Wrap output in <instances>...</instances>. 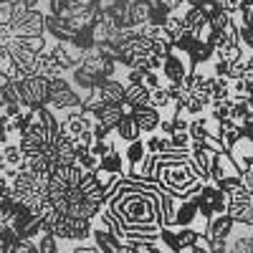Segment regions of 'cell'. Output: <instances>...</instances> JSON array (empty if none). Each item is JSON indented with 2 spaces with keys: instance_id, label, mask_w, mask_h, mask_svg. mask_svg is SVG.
I'll return each mask as SVG.
<instances>
[{
  "instance_id": "7a4b0ae2",
  "label": "cell",
  "mask_w": 253,
  "mask_h": 253,
  "mask_svg": "<svg viewBox=\"0 0 253 253\" xmlns=\"http://www.w3.org/2000/svg\"><path fill=\"white\" fill-rule=\"evenodd\" d=\"M155 180H157L160 187L167 190V193L180 195V198H195L205 185L203 175L195 170L190 155H162V157H157Z\"/></svg>"
},
{
  "instance_id": "6da1fadb",
  "label": "cell",
  "mask_w": 253,
  "mask_h": 253,
  "mask_svg": "<svg viewBox=\"0 0 253 253\" xmlns=\"http://www.w3.org/2000/svg\"><path fill=\"white\" fill-rule=\"evenodd\" d=\"M162 187L157 180H139L124 175L107 195L109 213L119 220L122 230H139V233L160 236L162 233Z\"/></svg>"
},
{
  "instance_id": "d6986e66",
  "label": "cell",
  "mask_w": 253,
  "mask_h": 253,
  "mask_svg": "<svg viewBox=\"0 0 253 253\" xmlns=\"http://www.w3.org/2000/svg\"><path fill=\"white\" fill-rule=\"evenodd\" d=\"M165 33L167 38L172 41V43H177V41L187 33V26H185V18H182V8L180 10H170V15L165 18Z\"/></svg>"
},
{
  "instance_id": "484cf974",
  "label": "cell",
  "mask_w": 253,
  "mask_h": 253,
  "mask_svg": "<svg viewBox=\"0 0 253 253\" xmlns=\"http://www.w3.org/2000/svg\"><path fill=\"white\" fill-rule=\"evenodd\" d=\"M91 132H94V137L96 139H107L114 129H109V126L107 124H104V122H99V119H94V126H91Z\"/></svg>"
},
{
  "instance_id": "ffe728a7",
  "label": "cell",
  "mask_w": 253,
  "mask_h": 253,
  "mask_svg": "<svg viewBox=\"0 0 253 253\" xmlns=\"http://www.w3.org/2000/svg\"><path fill=\"white\" fill-rule=\"evenodd\" d=\"M241 137H243V126L241 124L230 122V119H220V142H223L225 150H230Z\"/></svg>"
},
{
  "instance_id": "5bb4252c",
  "label": "cell",
  "mask_w": 253,
  "mask_h": 253,
  "mask_svg": "<svg viewBox=\"0 0 253 253\" xmlns=\"http://www.w3.org/2000/svg\"><path fill=\"white\" fill-rule=\"evenodd\" d=\"M150 155L147 152V144H144V139L139 137V139H134V142H126L124 144V157H126V175L129 172H134L137 167L144 162V157Z\"/></svg>"
},
{
  "instance_id": "8fae6325",
  "label": "cell",
  "mask_w": 253,
  "mask_h": 253,
  "mask_svg": "<svg viewBox=\"0 0 253 253\" xmlns=\"http://www.w3.org/2000/svg\"><path fill=\"white\" fill-rule=\"evenodd\" d=\"M132 114L137 117V124H139L142 134L155 132L160 126V122H162V109L152 107V104H139V107H132Z\"/></svg>"
},
{
  "instance_id": "4316f807",
  "label": "cell",
  "mask_w": 253,
  "mask_h": 253,
  "mask_svg": "<svg viewBox=\"0 0 253 253\" xmlns=\"http://www.w3.org/2000/svg\"><path fill=\"white\" fill-rule=\"evenodd\" d=\"M10 48H8V43H0V71L3 69H8L10 66Z\"/></svg>"
},
{
  "instance_id": "7c38bea8",
  "label": "cell",
  "mask_w": 253,
  "mask_h": 253,
  "mask_svg": "<svg viewBox=\"0 0 253 253\" xmlns=\"http://www.w3.org/2000/svg\"><path fill=\"white\" fill-rule=\"evenodd\" d=\"M233 230H236V220L230 218V213L225 210V213L210 215L205 236H210V238H230V236H233Z\"/></svg>"
},
{
  "instance_id": "e0dca14e",
  "label": "cell",
  "mask_w": 253,
  "mask_h": 253,
  "mask_svg": "<svg viewBox=\"0 0 253 253\" xmlns=\"http://www.w3.org/2000/svg\"><path fill=\"white\" fill-rule=\"evenodd\" d=\"M114 134H117V139H119L122 144L139 139V137H142V129H139V124H137V117H134V114H124L122 122L117 124Z\"/></svg>"
},
{
  "instance_id": "52a82bcc",
  "label": "cell",
  "mask_w": 253,
  "mask_h": 253,
  "mask_svg": "<svg viewBox=\"0 0 253 253\" xmlns=\"http://www.w3.org/2000/svg\"><path fill=\"white\" fill-rule=\"evenodd\" d=\"M195 66H198V63H195L193 56H190V51L175 46L170 53L165 56V61H162V74H165L167 84H170V81H185L190 74H193Z\"/></svg>"
},
{
  "instance_id": "44dd1931",
  "label": "cell",
  "mask_w": 253,
  "mask_h": 253,
  "mask_svg": "<svg viewBox=\"0 0 253 253\" xmlns=\"http://www.w3.org/2000/svg\"><path fill=\"white\" fill-rule=\"evenodd\" d=\"M126 101H129L132 107H139V104H150V89H147L142 81L126 84Z\"/></svg>"
},
{
  "instance_id": "4fadbf2b",
  "label": "cell",
  "mask_w": 253,
  "mask_h": 253,
  "mask_svg": "<svg viewBox=\"0 0 253 253\" xmlns=\"http://www.w3.org/2000/svg\"><path fill=\"white\" fill-rule=\"evenodd\" d=\"M126 18H129V28H139L144 23H150L152 3L150 0H129V5H126Z\"/></svg>"
},
{
  "instance_id": "2e32d148",
  "label": "cell",
  "mask_w": 253,
  "mask_h": 253,
  "mask_svg": "<svg viewBox=\"0 0 253 253\" xmlns=\"http://www.w3.org/2000/svg\"><path fill=\"white\" fill-rule=\"evenodd\" d=\"M33 71H36V74H43V76H48V79H51V76H61V74H66V71L61 69V63L53 58V53H51V48H48V46L38 53Z\"/></svg>"
},
{
  "instance_id": "83f0119b",
  "label": "cell",
  "mask_w": 253,
  "mask_h": 253,
  "mask_svg": "<svg viewBox=\"0 0 253 253\" xmlns=\"http://www.w3.org/2000/svg\"><path fill=\"white\" fill-rule=\"evenodd\" d=\"M162 3L170 8V10H180V8H185V0H162Z\"/></svg>"
},
{
  "instance_id": "277c9868",
  "label": "cell",
  "mask_w": 253,
  "mask_h": 253,
  "mask_svg": "<svg viewBox=\"0 0 253 253\" xmlns=\"http://www.w3.org/2000/svg\"><path fill=\"white\" fill-rule=\"evenodd\" d=\"M84 104V94L71 84V79L66 74L61 76H51L48 84V107L56 112H66V109H76Z\"/></svg>"
},
{
  "instance_id": "ac0fdd59",
  "label": "cell",
  "mask_w": 253,
  "mask_h": 253,
  "mask_svg": "<svg viewBox=\"0 0 253 253\" xmlns=\"http://www.w3.org/2000/svg\"><path fill=\"white\" fill-rule=\"evenodd\" d=\"M99 167H101V170H109V172L119 175V177H124V175H126V157H124V144H122V147H117V150H112L109 155H104V157L99 160Z\"/></svg>"
},
{
  "instance_id": "cb8c5ba5",
  "label": "cell",
  "mask_w": 253,
  "mask_h": 253,
  "mask_svg": "<svg viewBox=\"0 0 253 253\" xmlns=\"http://www.w3.org/2000/svg\"><path fill=\"white\" fill-rule=\"evenodd\" d=\"M13 253H38V243H36V238L18 236V241L13 243Z\"/></svg>"
},
{
  "instance_id": "f1b7e54d",
  "label": "cell",
  "mask_w": 253,
  "mask_h": 253,
  "mask_svg": "<svg viewBox=\"0 0 253 253\" xmlns=\"http://www.w3.org/2000/svg\"><path fill=\"white\" fill-rule=\"evenodd\" d=\"M205 3V0H185V5H195V8H200Z\"/></svg>"
},
{
  "instance_id": "8992f818",
  "label": "cell",
  "mask_w": 253,
  "mask_h": 253,
  "mask_svg": "<svg viewBox=\"0 0 253 253\" xmlns=\"http://www.w3.org/2000/svg\"><path fill=\"white\" fill-rule=\"evenodd\" d=\"M15 36H43L46 33V10L15 5V15L10 20Z\"/></svg>"
},
{
  "instance_id": "9a60e30c",
  "label": "cell",
  "mask_w": 253,
  "mask_h": 253,
  "mask_svg": "<svg viewBox=\"0 0 253 253\" xmlns=\"http://www.w3.org/2000/svg\"><path fill=\"white\" fill-rule=\"evenodd\" d=\"M228 213L238 225H253V195L246 200H230Z\"/></svg>"
},
{
  "instance_id": "5b68a950",
  "label": "cell",
  "mask_w": 253,
  "mask_h": 253,
  "mask_svg": "<svg viewBox=\"0 0 253 253\" xmlns=\"http://www.w3.org/2000/svg\"><path fill=\"white\" fill-rule=\"evenodd\" d=\"M48 84L51 79L43 74H28L26 79H20V101H23V107L31 109L48 107Z\"/></svg>"
},
{
  "instance_id": "9c48e42d",
  "label": "cell",
  "mask_w": 253,
  "mask_h": 253,
  "mask_svg": "<svg viewBox=\"0 0 253 253\" xmlns=\"http://www.w3.org/2000/svg\"><path fill=\"white\" fill-rule=\"evenodd\" d=\"M233 175H241L238 162L233 160V155H230L228 150H220L215 155L213 165H210V182H220V180L233 177Z\"/></svg>"
},
{
  "instance_id": "ba28073f",
  "label": "cell",
  "mask_w": 253,
  "mask_h": 253,
  "mask_svg": "<svg viewBox=\"0 0 253 253\" xmlns=\"http://www.w3.org/2000/svg\"><path fill=\"white\" fill-rule=\"evenodd\" d=\"M48 48H51L53 58L61 63V69L66 71V74H69L71 69H76L79 63L84 61V56H86V51L79 48L71 38H69V41H53V38H48Z\"/></svg>"
},
{
  "instance_id": "7402d4cb",
  "label": "cell",
  "mask_w": 253,
  "mask_h": 253,
  "mask_svg": "<svg viewBox=\"0 0 253 253\" xmlns=\"http://www.w3.org/2000/svg\"><path fill=\"white\" fill-rule=\"evenodd\" d=\"M172 48H175V43H172L170 38H167V33H162V36H157V38L150 41V51H152L155 56H162V58H165Z\"/></svg>"
},
{
  "instance_id": "603a6c76",
  "label": "cell",
  "mask_w": 253,
  "mask_h": 253,
  "mask_svg": "<svg viewBox=\"0 0 253 253\" xmlns=\"http://www.w3.org/2000/svg\"><path fill=\"white\" fill-rule=\"evenodd\" d=\"M3 101L5 104H23L20 101V81H5L3 84Z\"/></svg>"
},
{
  "instance_id": "3957f363",
  "label": "cell",
  "mask_w": 253,
  "mask_h": 253,
  "mask_svg": "<svg viewBox=\"0 0 253 253\" xmlns=\"http://www.w3.org/2000/svg\"><path fill=\"white\" fill-rule=\"evenodd\" d=\"M48 46V36H13V41L8 43L10 48V58L13 63H18V69L23 71L26 76L28 74H36L33 66H36V58L38 53Z\"/></svg>"
},
{
  "instance_id": "30bf717a",
  "label": "cell",
  "mask_w": 253,
  "mask_h": 253,
  "mask_svg": "<svg viewBox=\"0 0 253 253\" xmlns=\"http://www.w3.org/2000/svg\"><path fill=\"white\" fill-rule=\"evenodd\" d=\"M96 91H99V96L104 99V101H109V104H124L126 101V81L119 76V74H114V76H107L99 86H96Z\"/></svg>"
},
{
  "instance_id": "d4e9b609",
  "label": "cell",
  "mask_w": 253,
  "mask_h": 253,
  "mask_svg": "<svg viewBox=\"0 0 253 253\" xmlns=\"http://www.w3.org/2000/svg\"><path fill=\"white\" fill-rule=\"evenodd\" d=\"M76 162H79V165L84 167V170H89V172H94L96 167H99V157H96V155H94L91 150H86V152H81Z\"/></svg>"
}]
</instances>
